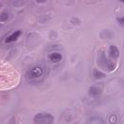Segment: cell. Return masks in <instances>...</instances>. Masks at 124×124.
<instances>
[{
  "label": "cell",
  "instance_id": "9",
  "mask_svg": "<svg viewBox=\"0 0 124 124\" xmlns=\"http://www.w3.org/2000/svg\"><path fill=\"white\" fill-rule=\"evenodd\" d=\"M119 1H120V2H123L124 0H119Z\"/></svg>",
  "mask_w": 124,
  "mask_h": 124
},
{
  "label": "cell",
  "instance_id": "4",
  "mask_svg": "<svg viewBox=\"0 0 124 124\" xmlns=\"http://www.w3.org/2000/svg\"><path fill=\"white\" fill-rule=\"evenodd\" d=\"M89 93H90V95L92 97H93V98H98L101 95V93H102V89L99 88V87H97V86H93V87L90 88Z\"/></svg>",
  "mask_w": 124,
  "mask_h": 124
},
{
  "label": "cell",
  "instance_id": "6",
  "mask_svg": "<svg viewBox=\"0 0 124 124\" xmlns=\"http://www.w3.org/2000/svg\"><path fill=\"white\" fill-rule=\"evenodd\" d=\"M48 59L52 62H59L62 61V56L61 53L59 52H52L48 55Z\"/></svg>",
  "mask_w": 124,
  "mask_h": 124
},
{
  "label": "cell",
  "instance_id": "7",
  "mask_svg": "<svg viewBox=\"0 0 124 124\" xmlns=\"http://www.w3.org/2000/svg\"><path fill=\"white\" fill-rule=\"evenodd\" d=\"M93 76L95 80H100V79L105 78V74H104L103 72L99 71L98 69H95V68L93 69Z\"/></svg>",
  "mask_w": 124,
  "mask_h": 124
},
{
  "label": "cell",
  "instance_id": "2",
  "mask_svg": "<svg viewBox=\"0 0 124 124\" xmlns=\"http://www.w3.org/2000/svg\"><path fill=\"white\" fill-rule=\"evenodd\" d=\"M43 74V68L40 65H35L33 66L31 69H29L27 75L30 79H38L41 77Z\"/></svg>",
  "mask_w": 124,
  "mask_h": 124
},
{
  "label": "cell",
  "instance_id": "3",
  "mask_svg": "<svg viewBox=\"0 0 124 124\" xmlns=\"http://www.w3.org/2000/svg\"><path fill=\"white\" fill-rule=\"evenodd\" d=\"M21 34H22V32L20 31V30H17V31L12 33L10 36H8V37L6 38L5 42H6V43H11V42H14V41L17 40L18 38L21 36Z\"/></svg>",
  "mask_w": 124,
  "mask_h": 124
},
{
  "label": "cell",
  "instance_id": "5",
  "mask_svg": "<svg viewBox=\"0 0 124 124\" xmlns=\"http://www.w3.org/2000/svg\"><path fill=\"white\" fill-rule=\"evenodd\" d=\"M109 56L114 60H116L119 57V50L116 45H111L110 46V48H109Z\"/></svg>",
  "mask_w": 124,
  "mask_h": 124
},
{
  "label": "cell",
  "instance_id": "1",
  "mask_svg": "<svg viewBox=\"0 0 124 124\" xmlns=\"http://www.w3.org/2000/svg\"><path fill=\"white\" fill-rule=\"evenodd\" d=\"M34 122L39 124H50L54 122V116L49 113H39L34 117Z\"/></svg>",
  "mask_w": 124,
  "mask_h": 124
},
{
  "label": "cell",
  "instance_id": "8",
  "mask_svg": "<svg viewBox=\"0 0 124 124\" xmlns=\"http://www.w3.org/2000/svg\"><path fill=\"white\" fill-rule=\"evenodd\" d=\"M37 1H38V2H39V3H44L46 0H37Z\"/></svg>",
  "mask_w": 124,
  "mask_h": 124
}]
</instances>
